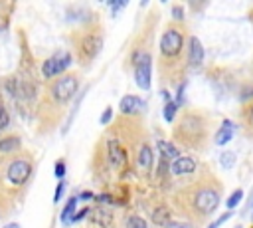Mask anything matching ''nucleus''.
Listing matches in <instances>:
<instances>
[{"label": "nucleus", "instance_id": "f257e3e1", "mask_svg": "<svg viewBox=\"0 0 253 228\" xmlns=\"http://www.w3.org/2000/svg\"><path fill=\"white\" fill-rule=\"evenodd\" d=\"M219 198H221V184L211 172H208L192 186H188L180 194L178 202L180 206H186L182 212L188 214L196 224H200L217 210Z\"/></svg>", "mask_w": 253, "mask_h": 228}, {"label": "nucleus", "instance_id": "f03ea898", "mask_svg": "<svg viewBox=\"0 0 253 228\" xmlns=\"http://www.w3.org/2000/svg\"><path fill=\"white\" fill-rule=\"evenodd\" d=\"M184 52H186V38L184 28L178 24H168L160 38V73L166 77V81L176 83L182 71L184 63Z\"/></svg>", "mask_w": 253, "mask_h": 228}, {"label": "nucleus", "instance_id": "7ed1b4c3", "mask_svg": "<svg viewBox=\"0 0 253 228\" xmlns=\"http://www.w3.org/2000/svg\"><path fill=\"white\" fill-rule=\"evenodd\" d=\"M172 135H174V139L178 143H182V147L202 151L204 145H206V141H208L210 127H208V121L202 115H198L194 111H186L178 119Z\"/></svg>", "mask_w": 253, "mask_h": 228}, {"label": "nucleus", "instance_id": "20e7f679", "mask_svg": "<svg viewBox=\"0 0 253 228\" xmlns=\"http://www.w3.org/2000/svg\"><path fill=\"white\" fill-rule=\"evenodd\" d=\"M77 89H79V79H77V75L65 73V75H61L59 79H55V83L51 85L49 93H51V99H53V101H57V103H67V101H71V99L75 97Z\"/></svg>", "mask_w": 253, "mask_h": 228}, {"label": "nucleus", "instance_id": "39448f33", "mask_svg": "<svg viewBox=\"0 0 253 228\" xmlns=\"http://www.w3.org/2000/svg\"><path fill=\"white\" fill-rule=\"evenodd\" d=\"M101 48H103V36L97 34V32H89V34H85V36L79 40V44H77V54H79V57H81L83 61H91V59H95V57L99 56Z\"/></svg>", "mask_w": 253, "mask_h": 228}, {"label": "nucleus", "instance_id": "423d86ee", "mask_svg": "<svg viewBox=\"0 0 253 228\" xmlns=\"http://www.w3.org/2000/svg\"><path fill=\"white\" fill-rule=\"evenodd\" d=\"M69 65H71V56L67 52H57L55 56L47 57L42 63V73H43V77L51 79L55 75H61Z\"/></svg>", "mask_w": 253, "mask_h": 228}, {"label": "nucleus", "instance_id": "0eeeda50", "mask_svg": "<svg viewBox=\"0 0 253 228\" xmlns=\"http://www.w3.org/2000/svg\"><path fill=\"white\" fill-rule=\"evenodd\" d=\"M32 176V165L26 159H14L6 169V180L20 186Z\"/></svg>", "mask_w": 253, "mask_h": 228}, {"label": "nucleus", "instance_id": "6e6552de", "mask_svg": "<svg viewBox=\"0 0 253 228\" xmlns=\"http://www.w3.org/2000/svg\"><path fill=\"white\" fill-rule=\"evenodd\" d=\"M150 69H152V59H150V54L144 52L134 65V81L142 91L150 89Z\"/></svg>", "mask_w": 253, "mask_h": 228}, {"label": "nucleus", "instance_id": "1a4fd4ad", "mask_svg": "<svg viewBox=\"0 0 253 228\" xmlns=\"http://www.w3.org/2000/svg\"><path fill=\"white\" fill-rule=\"evenodd\" d=\"M204 56H206V52H204V46H202L200 38L190 36L188 46H186V63H188V67L198 69L204 63Z\"/></svg>", "mask_w": 253, "mask_h": 228}, {"label": "nucleus", "instance_id": "9d476101", "mask_svg": "<svg viewBox=\"0 0 253 228\" xmlns=\"http://www.w3.org/2000/svg\"><path fill=\"white\" fill-rule=\"evenodd\" d=\"M107 159H109L111 167L121 169L126 163V149L117 139H109L107 141Z\"/></svg>", "mask_w": 253, "mask_h": 228}, {"label": "nucleus", "instance_id": "9b49d317", "mask_svg": "<svg viewBox=\"0 0 253 228\" xmlns=\"http://www.w3.org/2000/svg\"><path fill=\"white\" fill-rule=\"evenodd\" d=\"M119 107H121V113H123V115H126V117H136V115L142 113L144 101H142L138 95H125V97L121 99Z\"/></svg>", "mask_w": 253, "mask_h": 228}, {"label": "nucleus", "instance_id": "f8f14e48", "mask_svg": "<svg viewBox=\"0 0 253 228\" xmlns=\"http://www.w3.org/2000/svg\"><path fill=\"white\" fill-rule=\"evenodd\" d=\"M134 161H136V169H138L140 174H148V172H150L154 159H152V151H150V147H148L146 143L138 145V149H136V159H134Z\"/></svg>", "mask_w": 253, "mask_h": 228}, {"label": "nucleus", "instance_id": "ddd939ff", "mask_svg": "<svg viewBox=\"0 0 253 228\" xmlns=\"http://www.w3.org/2000/svg\"><path fill=\"white\" fill-rule=\"evenodd\" d=\"M196 167H198V163H196L194 157H190V155L188 157H178L170 165V172L174 176H186V174H192L196 171Z\"/></svg>", "mask_w": 253, "mask_h": 228}, {"label": "nucleus", "instance_id": "4468645a", "mask_svg": "<svg viewBox=\"0 0 253 228\" xmlns=\"http://www.w3.org/2000/svg\"><path fill=\"white\" fill-rule=\"evenodd\" d=\"M89 212H91V222H93L95 226H99V228H109V226H111L113 214H111L107 208L97 206V208H93V210H89Z\"/></svg>", "mask_w": 253, "mask_h": 228}, {"label": "nucleus", "instance_id": "2eb2a0df", "mask_svg": "<svg viewBox=\"0 0 253 228\" xmlns=\"http://www.w3.org/2000/svg\"><path fill=\"white\" fill-rule=\"evenodd\" d=\"M156 147H158V153H160V157L162 159H166V161H176L178 157H180V151H178V147L174 145V143H170V141H164V139H160L158 143H156Z\"/></svg>", "mask_w": 253, "mask_h": 228}, {"label": "nucleus", "instance_id": "dca6fc26", "mask_svg": "<svg viewBox=\"0 0 253 228\" xmlns=\"http://www.w3.org/2000/svg\"><path fill=\"white\" fill-rule=\"evenodd\" d=\"M231 137H233V123H231L229 119H225V121L221 123V127L217 129V133H215V145L221 147V145L229 143Z\"/></svg>", "mask_w": 253, "mask_h": 228}, {"label": "nucleus", "instance_id": "f3484780", "mask_svg": "<svg viewBox=\"0 0 253 228\" xmlns=\"http://www.w3.org/2000/svg\"><path fill=\"white\" fill-rule=\"evenodd\" d=\"M152 220H154V224H156L158 228L168 226V224L172 222V220H170V208L158 206V210H154V214H152Z\"/></svg>", "mask_w": 253, "mask_h": 228}, {"label": "nucleus", "instance_id": "a211bd4d", "mask_svg": "<svg viewBox=\"0 0 253 228\" xmlns=\"http://www.w3.org/2000/svg\"><path fill=\"white\" fill-rule=\"evenodd\" d=\"M22 147V143H20V139L16 137V135H12V137H4V139H0V153H14V151H18Z\"/></svg>", "mask_w": 253, "mask_h": 228}, {"label": "nucleus", "instance_id": "6ab92c4d", "mask_svg": "<svg viewBox=\"0 0 253 228\" xmlns=\"http://www.w3.org/2000/svg\"><path fill=\"white\" fill-rule=\"evenodd\" d=\"M75 204H77V198L71 196V198L67 200L65 208L61 210V222H63V224H69V222H71V218H73V214H75Z\"/></svg>", "mask_w": 253, "mask_h": 228}, {"label": "nucleus", "instance_id": "aec40b11", "mask_svg": "<svg viewBox=\"0 0 253 228\" xmlns=\"http://www.w3.org/2000/svg\"><path fill=\"white\" fill-rule=\"evenodd\" d=\"M125 228H148V224H146V220L142 216L130 214V216L125 218Z\"/></svg>", "mask_w": 253, "mask_h": 228}, {"label": "nucleus", "instance_id": "412c9836", "mask_svg": "<svg viewBox=\"0 0 253 228\" xmlns=\"http://www.w3.org/2000/svg\"><path fill=\"white\" fill-rule=\"evenodd\" d=\"M176 111H178V105H176L174 101H168V103L164 105V119H166L168 123H174V119H176Z\"/></svg>", "mask_w": 253, "mask_h": 228}, {"label": "nucleus", "instance_id": "4be33fe9", "mask_svg": "<svg viewBox=\"0 0 253 228\" xmlns=\"http://www.w3.org/2000/svg\"><path fill=\"white\" fill-rule=\"evenodd\" d=\"M219 163H221V167H223V169H227V171H229V169L235 165V153H233V151H225V153H221Z\"/></svg>", "mask_w": 253, "mask_h": 228}, {"label": "nucleus", "instance_id": "5701e85b", "mask_svg": "<svg viewBox=\"0 0 253 228\" xmlns=\"http://www.w3.org/2000/svg\"><path fill=\"white\" fill-rule=\"evenodd\" d=\"M241 198H243V190H241V188L233 190V192L229 194L227 202H225V204H227V208H229V210H233V208H235V206H237V204L241 202Z\"/></svg>", "mask_w": 253, "mask_h": 228}, {"label": "nucleus", "instance_id": "b1692460", "mask_svg": "<svg viewBox=\"0 0 253 228\" xmlns=\"http://www.w3.org/2000/svg\"><path fill=\"white\" fill-rule=\"evenodd\" d=\"M10 127V113H8V109L0 103V131H6Z\"/></svg>", "mask_w": 253, "mask_h": 228}, {"label": "nucleus", "instance_id": "393cba45", "mask_svg": "<svg viewBox=\"0 0 253 228\" xmlns=\"http://www.w3.org/2000/svg\"><path fill=\"white\" fill-rule=\"evenodd\" d=\"M53 174H55L57 178H63V176H65V163H63V161H57V163H55Z\"/></svg>", "mask_w": 253, "mask_h": 228}, {"label": "nucleus", "instance_id": "a878e982", "mask_svg": "<svg viewBox=\"0 0 253 228\" xmlns=\"http://www.w3.org/2000/svg\"><path fill=\"white\" fill-rule=\"evenodd\" d=\"M229 218H231V212H225V214H221L217 220H213V222H211L208 228H217V226H221V224H223L225 220H229Z\"/></svg>", "mask_w": 253, "mask_h": 228}, {"label": "nucleus", "instance_id": "bb28decb", "mask_svg": "<svg viewBox=\"0 0 253 228\" xmlns=\"http://www.w3.org/2000/svg\"><path fill=\"white\" fill-rule=\"evenodd\" d=\"M111 119H113V107H107V109L103 111V115H101L99 121H101V125H107Z\"/></svg>", "mask_w": 253, "mask_h": 228}, {"label": "nucleus", "instance_id": "cd10ccee", "mask_svg": "<svg viewBox=\"0 0 253 228\" xmlns=\"http://www.w3.org/2000/svg\"><path fill=\"white\" fill-rule=\"evenodd\" d=\"M164 228H198V226L196 224H190V222H170Z\"/></svg>", "mask_w": 253, "mask_h": 228}, {"label": "nucleus", "instance_id": "c85d7f7f", "mask_svg": "<svg viewBox=\"0 0 253 228\" xmlns=\"http://www.w3.org/2000/svg\"><path fill=\"white\" fill-rule=\"evenodd\" d=\"M172 16H174L176 22H182V20H184V10H182V6H174V8H172Z\"/></svg>", "mask_w": 253, "mask_h": 228}, {"label": "nucleus", "instance_id": "c756f323", "mask_svg": "<svg viewBox=\"0 0 253 228\" xmlns=\"http://www.w3.org/2000/svg\"><path fill=\"white\" fill-rule=\"evenodd\" d=\"M243 115H245V121H247V125L249 127H253V103L243 111Z\"/></svg>", "mask_w": 253, "mask_h": 228}, {"label": "nucleus", "instance_id": "7c9ffc66", "mask_svg": "<svg viewBox=\"0 0 253 228\" xmlns=\"http://www.w3.org/2000/svg\"><path fill=\"white\" fill-rule=\"evenodd\" d=\"M63 190H65V182L61 180V182L57 184V188H55V194H53V202H59V198H61Z\"/></svg>", "mask_w": 253, "mask_h": 228}, {"label": "nucleus", "instance_id": "2f4dec72", "mask_svg": "<svg viewBox=\"0 0 253 228\" xmlns=\"http://www.w3.org/2000/svg\"><path fill=\"white\" fill-rule=\"evenodd\" d=\"M2 228H20V224H18V222H8V224L2 226Z\"/></svg>", "mask_w": 253, "mask_h": 228}, {"label": "nucleus", "instance_id": "473e14b6", "mask_svg": "<svg viewBox=\"0 0 253 228\" xmlns=\"http://www.w3.org/2000/svg\"><path fill=\"white\" fill-rule=\"evenodd\" d=\"M81 198H85V200H87V198H93V194H91V192H83V194H81Z\"/></svg>", "mask_w": 253, "mask_h": 228}, {"label": "nucleus", "instance_id": "72a5a7b5", "mask_svg": "<svg viewBox=\"0 0 253 228\" xmlns=\"http://www.w3.org/2000/svg\"><path fill=\"white\" fill-rule=\"evenodd\" d=\"M235 228H243V226H241V224H237V226H235Z\"/></svg>", "mask_w": 253, "mask_h": 228}, {"label": "nucleus", "instance_id": "f704fd0d", "mask_svg": "<svg viewBox=\"0 0 253 228\" xmlns=\"http://www.w3.org/2000/svg\"><path fill=\"white\" fill-rule=\"evenodd\" d=\"M251 206H253V196H251Z\"/></svg>", "mask_w": 253, "mask_h": 228}, {"label": "nucleus", "instance_id": "c9c22d12", "mask_svg": "<svg viewBox=\"0 0 253 228\" xmlns=\"http://www.w3.org/2000/svg\"><path fill=\"white\" fill-rule=\"evenodd\" d=\"M0 30H2V24H0Z\"/></svg>", "mask_w": 253, "mask_h": 228}, {"label": "nucleus", "instance_id": "e433bc0d", "mask_svg": "<svg viewBox=\"0 0 253 228\" xmlns=\"http://www.w3.org/2000/svg\"><path fill=\"white\" fill-rule=\"evenodd\" d=\"M251 218H253V214H251Z\"/></svg>", "mask_w": 253, "mask_h": 228}]
</instances>
